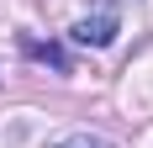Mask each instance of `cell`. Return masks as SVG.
Instances as JSON below:
<instances>
[{"mask_svg": "<svg viewBox=\"0 0 153 148\" xmlns=\"http://www.w3.org/2000/svg\"><path fill=\"white\" fill-rule=\"evenodd\" d=\"M74 43H79V48H111V43H116V11L85 16V21L74 27Z\"/></svg>", "mask_w": 153, "mask_h": 148, "instance_id": "1", "label": "cell"}, {"mask_svg": "<svg viewBox=\"0 0 153 148\" xmlns=\"http://www.w3.org/2000/svg\"><path fill=\"white\" fill-rule=\"evenodd\" d=\"M27 53H32V58H42V64H53V69H63V74H69V58H63V53H58L53 43H32V37H27Z\"/></svg>", "mask_w": 153, "mask_h": 148, "instance_id": "2", "label": "cell"}, {"mask_svg": "<svg viewBox=\"0 0 153 148\" xmlns=\"http://www.w3.org/2000/svg\"><path fill=\"white\" fill-rule=\"evenodd\" d=\"M53 148H111L106 138H95V132H69V138H58Z\"/></svg>", "mask_w": 153, "mask_h": 148, "instance_id": "3", "label": "cell"}]
</instances>
